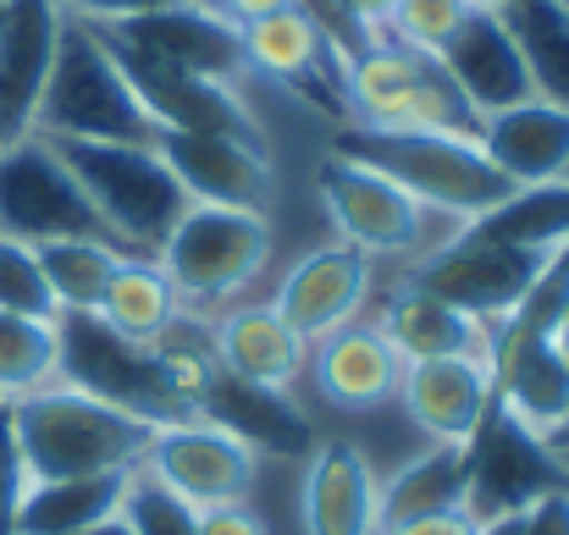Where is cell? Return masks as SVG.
<instances>
[{
    "label": "cell",
    "mask_w": 569,
    "mask_h": 535,
    "mask_svg": "<svg viewBox=\"0 0 569 535\" xmlns=\"http://www.w3.org/2000/svg\"><path fill=\"white\" fill-rule=\"evenodd\" d=\"M11 431L28 481H72V475H111L139 470L156 425L111 408L67 381H50L28 397H11Z\"/></svg>",
    "instance_id": "1"
},
{
    "label": "cell",
    "mask_w": 569,
    "mask_h": 535,
    "mask_svg": "<svg viewBox=\"0 0 569 535\" xmlns=\"http://www.w3.org/2000/svg\"><path fill=\"white\" fill-rule=\"evenodd\" d=\"M332 155H349V161L371 166L381 178H392L426 210H437L459 226L487 215L498 199L515 193V182L503 178L487 161V150L465 133H387V128L343 122L332 133Z\"/></svg>",
    "instance_id": "2"
},
{
    "label": "cell",
    "mask_w": 569,
    "mask_h": 535,
    "mask_svg": "<svg viewBox=\"0 0 569 535\" xmlns=\"http://www.w3.org/2000/svg\"><path fill=\"white\" fill-rule=\"evenodd\" d=\"M39 139H94V144H156L161 128L133 94L128 72L117 67L106 33L94 22L67 17L56 67L44 78L39 111H33Z\"/></svg>",
    "instance_id": "3"
},
{
    "label": "cell",
    "mask_w": 569,
    "mask_h": 535,
    "mask_svg": "<svg viewBox=\"0 0 569 535\" xmlns=\"http://www.w3.org/2000/svg\"><path fill=\"white\" fill-rule=\"evenodd\" d=\"M67 172L89 193L100 221L128 254H150L167 243L178 215L189 210L183 182L161 161L156 144H94V139H50Z\"/></svg>",
    "instance_id": "4"
},
{
    "label": "cell",
    "mask_w": 569,
    "mask_h": 535,
    "mask_svg": "<svg viewBox=\"0 0 569 535\" xmlns=\"http://www.w3.org/2000/svg\"><path fill=\"white\" fill-rule=\"evenodd\" d=\"M343 100L349 122L387 128V133H465L476 139L481 117L465 105L453 78L437 55L403 50L392 39H371L343 61Z\"/></svg>",
    "instance_id": "5"
},
{
    "label": "cell",
    "mask_w": 569,
    "mask_h": 535,
    "mask_svg": "<svg viewBox=\"0 0 569 535\" xmlns=\"http://www.w3.org/2000/svg\"><path fill=\"white\" fill-rule=\"evenodd\" d=\"M271 215L266 210H232V204H189L167 243L156 249V265L172 276L189 315L227 310L266 265H271Z\"/></svg>",
    "instance_id": "6"
},
{
    "label": "cell",
    "mask_w": 569,
    "mask_h": 535,
    "mask_svg": "<svg viewBox=\"0 0 569 535\" xmlns=\"http://www.w3.org/2000/svg\"><path fill=\"white\" fill-rule=\"evenodd\" d=\"M559 486H569V464L548 447V436H537L492 403L476 436L465 442V514L476 525L515 519Z\"/></svg>",
    "instance_id": "7"
},
{
    "label": "cell",
    "mask_w": 569,
    "mask_h": 535,
    "mask_svg": "<svg viewBox=\"0 0 569 535\" xmlns=\"http://www.w3.org/2000/svg\"><path fill=\"white\" fill-rule=\"evenodd\" d=\"M559 254V249H553ZM542 249H515V243H492V238H476V232H453L448 243H437L431 254H420L403 276V287H420L487 326H498L503 315H515V304L531 293V282L548 271Z\"/></svg>",
    "instance_id": "8"
},
{
    "label": "cell",
    "mask_w": 569,
    "mask_h": 535,
    "mask_svg": "<svg viewBox=\"0 0 569 535\" xmlns=\"http://www.w3.org/2000/svg\"><path fill=\"white\" fill-rule=\"evenodd\" d=\"M0 232H11L22 243H56V238L117 243L111 226L100 221V210L89 204V193L67 172V161L56 155V144L39 133L0 144Z\"/></svg>",
    "instance_id": "9"
},
{
    "label": "cell",
    "mask_w": 569,
    "mask_h": 535,
    "mask_svg": "<svg viewBox=\"0 0 569 535\" xmlns=\"http://www.w3.org/2000/svg\"><path fill=\"white\" fill-rule=\"evenodd\" d=\"M316 193L327 204V221L338 226L343 243H355L371 260H398V254H431L442 238H431V215L415 193H403L392 178L349 155H327L316 172Z\"/></svg>",
    "instance_id": "10"
},
{
    "label": "cell",
    "mask_w": 569,
    "mask_h": 535,
    "mask_svg": "<svg viewBox=\"0 0 569 535\" xmlns=\"http://www.w3.org/2000/svg\"><path fill=\"white\" fill-rule=\"evenodd\" d=\"M139 470L156 475L172 497H183L193 514H204V508L243 503L254 492L260 453L210 420H178V425H156Z\"/></svg>",
    "instance_id": "11"
},
{
    "label": "cell",
    "mask_w": 569,
    "mask_h": 535,
    "mask_svg": "<svg viewBox=\"0 0 569 535\" xmlns=\"http://www.w3.org/2000/svg\"><path fill=\"white\" fill-rule=\"evenodd\" d=\"M117 67L128 72L133 94L144 100V111L156 117L161 133H227V139H249V144H266L249 100L238 83H216V78H199V72H178L167 61H150L128 44H117L106 33Z\"/></svg>",
    "instance_id": "12"
},
{
    "label": "cell",
    "mask_w": 569,
    "mask_h": 535,
    "mask_svg": "<svg viewBox=\"0 0 569 535\" xmlns=\"http://www.w3.org/2000/svg\"><path fill=\"white\" fill-rule=\"evenodd\" d=\"M100 33H111L117 44H128V50H139L150 61H167L178 72H199V78H216V83H243L249 78L238 22H227L204 0H178V6L111 22Z\"/></svg>",
    "instance_id": "13"
},
{
    "label": "cell",
    "mask_w": 569,
    "mask_h": 535,
    "mask_svg": "<svg viewBox=\"0 0 569 535\" xmlns=\"http://www.w3.org/2000/svg\"><path fill=\"white\" fill-rule=\"evenodd\" d=\"M243 61L249 72L316 100L321 111H338L349 122V100H343V55L327 44L321 22L305 11V6H288V11H271L260 22H243Z\"/></svg>",
    "instance_id": "14"
},
{
    "label": "cell",
    "mask_w": 569,
    "mask_h": 535,
    "mask_svg": "<svg viewBox=\"0 0 569 535\" xmlns=\"http://www.w3.org/2000/svg\"><path fill=\"white\" fill-rule=\"evenodd\" d=\"M371 265H377L371 254H360L355 243L332 238V243H321V249H310L305 260L288 265V276L277 282L271 304L305 343H321L327 332L360 321V310L371 299V276H377Z\"/></svg>",
    "instance_id": "15"
},
{
    "label": "cell",
    "mask_w": 569,
    "mask_h": 535,
    "mask_svg": "<svg viewBox=\"0 0 569 535\" xmlns=\"http://www.w3.org/2000/svg\"><path fill=\"white\" fill-rule=\"evenodd\" d=\"M161 161L183 182L189 204H232V210H271L277 172L271 150L227 133H161Z\"/></svg>",
    "instance_id": "16"
},
{
    "label": "cell",
    "mask_w": 569,
    "mask_h": 535,
    "mask_svg": "<svg viewBox=\"0 0 569 535\" xmlns=\"http://www.w3.org/2000/svg\"><path fill=\"white\" fill-rule=\"evenodd\" d=\"M492 403L548 436L569 408V359L559 354L553 332L498 321L492 326Z\"/></svg>",
    "instance_id": "17"
},
{
    "label": "cell",
    "mask_w": 569,
    "mask_h": 535,
    "mask_svg": "<svg viewBox=\"0 0 569 535\" xmlns=\"http://www.w3.org/2000/svg\"><path fill=\"white\" fill-rule=\"evenodd\" d=\"M61 28H67L61 0H6L0 11V144L33 133V111L56 67Z\"/></svg>",
    "instance_id": "18"
},
{
    "label": "cell",
    "mask_w": 569,
    "mask_h": 535,
    "mask_svg": "<svg viewBox=\"0 0 569 535\" xmlns=\"http://www.w3.org/2000/svg\"><path fill=\"white\" fill-rule=\"evenodd\" d=\"M398 403L426 442L465 447L492 408V364L487 359H409L398 375Z\"/></svg>",
    "instance_id": "19"
},
{
    "label": "cell",
    "mask_w": 569,
    "mask_h": 535,
    "mask_svg": "<svg viewBox=\"0 0 569 535\" xmlns=\"http://www.w3.org/2000/svg\"><path fill=\"white\" fill-rule=\"evenodd\" d=\"M437 61H442V72L453 78V89L465 94V105L476 117H492V111L520 105V100L537 94L531 72H526V55H520V44H515L498 6H476Z\"/></svg>",
    "instance_id": "20"
},
{
    "label": "cell",
    "mask_w": 569,
    "mask_h": 535,
    "mask_svg": "<svg viewBox=\"0 0 569 535\" xmlns=\"http://www.w3.org/2000/svg\"><path fill=\"white\" fill-rule=\"evenodd\" d=\"M199 420L232 431V436L249 442L260 458H305V453L316 447V425L299 414L293 392L238 381V375H227L221 364H216V370L204 375V386H199Z\"/></svg>",
    "instance_id": "21"
},
{
    "label": "cell",
    "mask_w": 569,
    "mask_h": 535,
    "mask_svg": "<svg viewBox=\"0 0 569 535\" xmlns=\"http://www.w3.org/2000/svg\"><path fill=\"white\" fill-rule=\"evenodd\" d=\"M316 392L332 403V408H381L387 397H398V375H403V359L387 343L377 321H349L338 332H327L321 343H310L305 359Z\"/></svg>",
    "instance_id": "22"
},
{
    "label": "cell",
    "mask_w": 569,
    "mask_h": 535,
    "mask_svg": "<svg viewBox=\"0 0 569 535\" xmlns=\"http://www.w3.org/2000/svg\"><path fill=\"white\" fill-rule=\"evenodd\" d=\"M210 354L227 375L238 381H254V386H277V392H293V381L305 375V359L310 343L277 315V304H227L216 321H210Z\"/></svg>",
    "instance_id": "23"
},
{
    "label": "cell",
    "mask_w": 569,
    "mask_h": 535,
    "mask_svg": "<svg viewBox=\"0 0 569 535\" xmlns=\"http://www.w3.org/2000/svg\"><path fill=\"white\" fill-rule=\"evenodd\" d=\"M377 492V470L355 442H316L305 453L299 508L310 535H381Z\"/></svg>",
    "instance_id": "24"
},
{
    "label": "cell",
    "mask_w": 569,
    "mask_h": 535,
    "mask_svg": "<svg viewBox=\"0 0 569 535\" xmlns=\"http://www.w3.org/2000/svg\"><path fill=\"white\" fill-rule=\"evenodd\" d=\"M476 144L487 150V161L515 188L569 178V111L553 105V100L531 94L520 105H503V111L481 117Z\"/></svg>",
    "instance_id": "25"
},
{
    "label": "cell",
    "mask_w": 569,
    "mask_h": 535,
    "mask_svg": "<svg viewBox=\"0 0 569 535\" xmlns=\"http://www.w3.org/2000/svg\"><path fill=\"white\" fill-rule=\"evenodd\" d=\"M387 332V343L398 349V359H487L492 364V326L420 293V287H398L387 299L377 321Z\"/></svg>",
    "instance_id": "26"
},
{
    "label": "cell",
    "mask_w": 569,
    "mask_h": 535,
    "mask_svg": "<svg viewBox=\"0 0 569 535\" xmlns=\"http://www.w3.org/2000/svg\"><path fill=\"white\" fill-rule=\"evenodd\" d=\"M133 470L72 475V481H28L17 503V535H83L117 519Z\"/></svg>",
    "instance_id": "27"
},
{
    "label": "cell",
    "mask_w": 569,
    "mask_h": 535,
    "mask_svg": "<svg viewBox=\"0 0 569 535\" xmlns=\"http://www.w3.org/2000/svg\"><path fill=\"white\" fill-rule=\"evenodd\" d=\"M94 315H100L117 337H128V343H161L167 332H178V326L189 321V310H183L172 276H167L150 254H128V260L117 265V276H111V287H106V299H100Z\"/></svg>",
    "instance_id": "28"
},
{
    "label": "cell",
    "mask_w": 569,
    "mask_h": 535,
    "mask_svg": "<svg viewBox=\"0 0 569 535\" xmlns=\"http://www.w3.org/2000/svg\"><path fill=\"white\" fill-rule=\"evenodd\" d=\"M453 508H465V447H453V442H431L377 492L381 531L426 519V514H453Z\"/></svg>",
    "instance_id": "29"
},
{
    "label": "cell",
    "mask_w": 569,
    "mask_h": 535,
    "mask_svg": "<svg viewBox=\"0 0 569 535\" xmlns=\"http://www.w3.org/2000/svg\"><path fill=\"white\" fill-rule=\"evenodd\" d=\"M465 232L492 238V243H515V249H542V254L565 249L569 243V178L515 188L487 215L465 221Z\"/></svg>",
    "instance_id": "30"
},
{
    "label": "cell",
    "mask_w": 569,
    "mask_h": 535,
    "mask_svg": "<svg viewBox=\"0 0 569 535\" xmlns=\"http://www.w3.org/2000/svg\"><path fill=\"white\" fill-rule=\"evenodd\" d=\"M498 11L526 55L537 100H553L569 111V11L559 0H503Z\"/></svg>",
    "instance_id": "31"
},
{
    "label": "cell",
    "mask_w": 569,
    "mask_h": 535,
    "mask_svg": "<svg viewBox=\"0 0 569 535\" xmlns=\"http://www.w3.org/2000/svg\"><path fill=\"white\" fill-rule=\"evenodd\" d=\"M33 249H39V265H44V282H50L61 315H94L117 265L128 260V249H117L106 238H56V243H33Z\"/></svg>",
    "instance_id": "32"
},
{
    "label": "cell",
    "mask_w": 569,
    "mask_h": 535,
    "mask_svg": "<svg viewBox=\"0 0 569 535\" xmlns=\"http://www.w3.org/2000/svg\"><path fill=\"white\" fill-rule=\"evenodd\" d=\"M56 364H61L56 321L0 310V397H28V392L50 386Z\"/></svg>",
    "instance_id": "33"
},
{
    "label": "cell",
    "mask_w": 569,
    "mask_h": 535,
    "mask_svg": "<svg viewBox=\"0 0 569 535\" xmlns=\"http://www.w3.org/2000/svg\"><path fill=\"white\" fill-rule=\"evenodd\" d=\"M470 11H476V0H398L387 17V39L403 50H420V55H442Z\"/></svg>",
    "instance_id": "34"
},
{
    "label": "cell",
    "mask_w": 569,
    "mask_h": 535,
    "mask_svg": "<svg viewBox=\"0 0 569 535\" xmlns=\"http://www.w3.org/2000/svg\"><path fill=\"white\" fill-rule=\"evenodd\" d=\"M0 310L11 315H33V321H56V293L44 282V265H39V249L0 232Z\"/></svg>",
    "instance_id": "35"
},
{
    "label": "cell",
    "mask_w": 569,
    "mask_h": 535,
    "mask_svg": "<svg viewBox=\"0 0 569 535\" xmlns=\"http://www.w3.org/2000/svg\"><path fill=\"white\" fill-rule=\"evenodd\" d=\"M122 525L133 535H193V514L183 497H172L156 475H144V470H133L128 475V492H122Z\"/></svg>",
    "instance_id": "36"
},
{
    "label": "cell",
    "mask_w": 569,
    "mask_h": 535,
    "mask_svg": "<svg viewBox=\"0 0 569 535\" xmlns=\"http://www.w3.org/2000/svg\"><path fill=\"white\" fill-rule=\"evenodd\" d=\"M22 453L11 431V397H0V535H17V503H22Z\"/></svg>",
    "instance_id": "37"
},
{
    "label": "cell",
    "mask_w": 569,
    "mask_h": 535,
    "mask_svg": "<svg viewBox=\"0 0 569 535\" xmlns=\"http://www.w3.org/2000/svg\"><path fill=\"white\" fill-rule=\"evenodd\" d=\"M161 6H178V0H61L67 17L94 22V28H111V22H128V17H144V11H161Z\"/></svg>",
    "instance_id": "38"
},
{
    "label": "cell",
    "mask_w": 569,
    "mask_h": 535,
    "mask_svg": "<svg viewBox=\"0 0 569 535\" xmlns=\"http://www.w3.org/2000/svg\"><path fill=\"white\" fill-rule=\"evenodd\" d=\"M515 535H569V486L537 497L526 514H515Z\"/></svg>",
    "instance_id": "39"
},
{
    "label": "cell",
    "mask_w": 569,
    "mask_h": 535,
    "mask_svg": "<svg viewBox=\"0 0 569 535\" xmlns=\"http://www.w3.org/2000/svg\"><path fill=\"white\" fill-rule=\"evenodd\" d=\"M193 535H271V531H266V519L249 503H227V508H204L193 519Z\"/></svg>",
    "instance_id": "40"
},
{
    "label": "cell",
    "mask_w": 569,
    "mask_h": 535,
    "mask_svg": "<svg viewBox=\"0 0 569 535\" xmlns=\"http://www.w3.org/2000/svg\"><path fill=\"white\" fill-rule=\"evenodd\" d=\"M381 535H481V525L465 508H453V514H426V519L392 525V531H381Z\"/></svg>",
    "instance_id": "41"
},
{
    "label": "cell",
    "mask_w": 569,
    "mask_h": 535,
    "mask_svg": "<svg viewBox=\"0 0 569 535\" xmlns=\"http://www.w3.org/2000/svg\"><path fill=\"white\" fill-rule=\"evenodd\" d=\"M204 6H216L227 22H260V17H271V11H288V6H299V0H204Z\"/></svg>",
    "instance_id": "42"
},
{
    "label": "cell",
    "mask_w": 569,
    "mask_h": 535,
    "mask_svg": "<svg viewBox=\"0 0 569 535\" xmlns=\"http://www.w3.org/2000/svg\"><path fill=\"white\" fill-rule=\"evenodd\" d=\"M343 6H349V17H355L371 39H387V17H392L398 0H343Z\"/></svg>",
    "instance_id": "43"
},
{
    "label": "cell",
    "mask_w": 569,
    "mask_h": 535,
    "mask_svg": "<svg viewBox=\"0 0 569 535\" xmlns=\"http://www.w3.org/2000/svg\"><path fill=\"white\" fill-rule=\"evenodd\" d=\"M548 447H553V453H559V458L569 464V408H565V420H559V425L548 431Z\"/></svg>",
    "instance_id": "44"
},
{
    "label": "cell",
    "mask_w": 569,
    "mask_h": 535,
    "mask_svg": "<svg viewBox=\"0 0 569 535\" xmlns=\"http://www.w3.org/2000/svg\"><path fill=\"white\" fill-rule=\"evenodd\" d=\"M553 343H559V354L569 359V299H565V310H559V326H553Z\"/></svg>",
    "instance_id": "45"
},
{
    "label": "cell",
    "mask_w": 569,
    "mask_h": 535,
    "mask_svg": "<svg viewBox=\"0 0 569 535\" xmlns=\"http://www.w3.org/2000/svg\"><path fill=\"white\" fill-rule=\"evenodd\" d=\"M83 535H133V531H128L122 514H117V519H106V525H94V531H83Z\"/></svg>",
    "instance_id": "46"
},
{
    "label": "cell",
    "mask_w": 569,
    "mask_h": 535,
    "mask_svg": "<svg viewBox=\"0 0 569 535\" xmlns=\"http://www.w3.org/2000/svg\"><path fill=\"white\" fill-rule=\"evenodd\" d=\"M481 535H515V519H492V525H481Z\"/></svg>",
    "instance_id": "47"
},
{
    "label": "cell",
    "mask_w": 569,
    "mask_h": 535,
    "mask_svg": "<svg viewBox=\"0 0 569 535\" xmlns=\"http://www.w3.org/2000/svg\"><path fill=\"white\" fill-rule=\"evenodd\" d=\"M559 6H565V11H569V0H559Z\"/></svg>",
    "instance_id": "48"
},
{
    "label": "cell",
    "mask_w": 569,
    "mask_h": 535,
    "mask_svg": "<svg viewBox=\"0 0 569 535\" xmlns=\"http://www.w3.org/2000/svg\"><path fill=\"white\" fill-rule=\"evenodd\" d=\"M0 11H6V0H0Z\"/></svg>",
    "instance_id": "49"
}]
</instances>
